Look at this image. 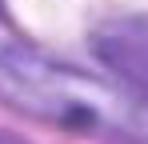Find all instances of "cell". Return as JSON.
<instances>
[{"label":"cell","mask_w":148,"mask_h":144,"mask_svg":"<svg viewBox=\"0 0 148 144\" xmlns=\"http://www.w3.org/2000/svg\"><path fill=\"white\" fill-rule=\"evenodd\" d=\"M0 96L40 120L68 128H112L148 136V96L48 60L28 44L0 40Z\"/></svg>","instance_id":"cell-1"},{"label":"cell","mask_w":148,"mask_h":144,"mask_svg":"<svg viewBox=\"0 0 148 144\" xmlns=\"http://www.w3.org/2000/svg\"><path fill=\"white\" fill-rule=\"evenodd\" d=\"M0 144H20V140H8V136H0Z\"/></svg>","instance_id":"cell-2"}]
</instances>
